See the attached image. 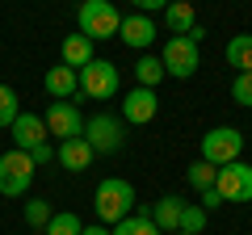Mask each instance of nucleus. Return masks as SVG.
I'll list each match as a JSON object with an SVG mask.
<instances>
[{
    "instance_id": "1",
    "label": "nucleus",
    "mask_w": 252,
    "mask_h": 235,
    "mask_svg": "<svg viewBox=\"0 0 252 235\" xmlns=\"http://www.w3.org/2000/svg\"><path fill=\"white\" fill-rule=\"evenodd\" d=\"M135 185L122 181V176H105V181L97 185V193H93V206H97V218L105 227L122 223L126 214H135Z\"/></svg>"
},
{
    "instance_id": "2",
    "label": "nucleus",
    "mask_w": 252,
    "mask_h": 235,
    "mask_svg": "<svg viewBox=\"0 0 252 235\" xmlns=\"http://www.w3.org/2000/svg\"><path fill=\"white\" fill-rule=\"evenodd\" d=\"M76 26L89 42H105V38H118V26H122V13H118L114 0H84L76 9Z\"/></svg>"
},
{
    "instance_id": "3",
    "label": "nucleus",
    "mask_w": 252,
    "mask_h": 235,
    "mask_svg": "<svg viewBox=\"0 0 252 235\" xmlns=\"http://www.w3.org/2000/svg\"><path fill=\"white\" fill-rule=\"evenodd\" d=\"M198 46L202 42H193L189 34H172L168 42H164V51H160L164 76H172V80H189V76H198V67H202Z\"/></svg>"
},
{
    "instance_id": "4",
    "label": "nucleus",
    "mask_w": 252,
    "mask_h": 235,
    "mask_svg": "<svg viewBox=\"0 0 252 235\" xmlns=\"http://www.w3.org/2000/svg\"><path fill=\"white\" fill-rule=\"evenodd\" d=\"M30 185H34V160H30V151L9 147L0 155V193L4 198H26Z\"/></svg>"
},
{
    "instance_id": "5",
    "label": "nucleus",
    "mask_w": 252,
    "mask_h": 235,
    "mask_svg": "<svg viewBox=\"0 0 252 235\" xmlns=\"http://www.w3.org/2000/svg\"><path fill=\"white\" fill-rule=\"evenodd\" d=\"M202 160L223 168L231 160H244V130L240 126H215L202 135Z\"/></svg>"
},
{
    "instance_id": "6",
    "label": "nucleus",
    "mask_w": 252,
    "mask_h": 235,
    "mask_svg": "<svg viewBox=\"0 0 252 235\" xmlns=\"http://www.w3.org/2000/svg\"><path fill=\"white\" fill-rule=\"evenodd\" d=\"M84 143L93 147V155H114V151H122V143H126V122H122V118H114V114L89 118V122H84Z\"/></svg>"
},
{
    "instance_id": "7",
    "label": "nucleus",
    "mask_w": 252,
    "mask_h": 235,
    "mask_svg": "<svg viewBox=\"0 0 252 235\" xmlns=\"http://www.w3.org/2000/svg\"><path fill=\"white\" fill-rule=\"evenodd\" d=\"M76 76H80V97H93V101H109L122 88V76H118V67L109 59H93Z\"/></svg>"
},
{
    "instance_id": "8",
    "label": "nucleus",
    "mask_w": 252,
    "mask_h": 235,
    "mask_svg": "<svg viewBox=\"0 0 252 235\" xmlns=\"http://www.w3.org/2000/svg\"><path fill=\"white\" fill-rule=\"evenodd\" d=\"M215 189L223 202H252V164L231 160L223 168H215Z\"/></svg>"
},
{
    "instance_id": "9",
    "label": "nucleus",
    "mask_w": 252,
    "mask_h": 235,
    "mask_svg": "<svg viewBox=\"0 0 252 235\" xmlns=\"http://www.w3.org/2000/svg\"><path fill=\"white\" fill-rule=\"evenodd\" d=\"M46 135H55L63 143V139H80L84 135V118H80V109L72 105V101H51L46 105Z\"/></svg>"
},
{
    "instance_id": "10",
    "label": "nucleus",
    "mask_w": 252,
    "mask_h": 235,
    "mask_svg": "<svg viewBox=\"0 0 252 235\" xmlns=\"http://www.w3.org/2000/svg\"><path fill=\"white\" fill-rule=\"evenodd\" d=\"M156 114H160V97H156V88H130L122 97V122H130V126H147Z\"/></svg>"
},
{
    "instance_id": "11",
    "label": "nucleus",
    "mask_w": 252,
    "mask_h": 235,
    "mask_svg": "<svg viewBox=\"0 0 252 235\" xmlns=\"http://www.w3.org/2000/svg\"><path fill=\"white\" fill-rule=\"evenodd\" d=\"M118 38H122L130 51L143 55L147 46L156 42V21L147 17V13H130V17H122V26H118Z\"/></svg>"
},
{
    "instance_id": "12",
    "label": "nucleus",
    "mask_w": 252,
    "mask_h": 235,
    "mask_svg": "<svg viewBox=\"0 0 252 235\" xmlns=\"http://www.w3.org/2000/svg\"><path fill=\"white\" fill-rule=\"evenodd\" d=\"M9 135H13V147H17V151H34V147L46 143V122L38 114H17L13 126H9Z\"/></svg>"
},
{
    "instance_id": "13",
    "label": "nucleus",
    "mask_w": 252,
    "mask_h": 235,
    "mask_svg": "<svg viewBox=\"0 0 252 235\" xmlns=\"http://www.w3.org/2000/svg\"><path fill=\"white\" fill-rule=\"evenodd\" d=\"M42 88L51 92L55 101H76V97H80V76H76V67H67V63H55V67H46V76H42Z\"/></svg>"
},
{
    "instance_id": "14",
    "label": "nucleus",
    "mask_w": 252,
    "mask_h": 235,
    "mask_svg": "<svg viewBox=\"0 0 252 235\" xmlns=\"http://www.w3.org/2000/svg\"><path fill=\"white\" fill-rule=\"evenodd\" d=\"M55 160H59L67 172H84L97 155H93V147L84 143V135H80V139H63V143L55 147Z\"/></svg>"
},
{
    "instance_id": "15",
    "label": "nucleus",
    "mask_w": 252,
    "mask_h": 235,
    "mask_svg": "<svg viewBox=\"0 0 252 235\" xmlns=\"http://www.w3.org/2000/svg\"><path fill=\"white\" fill-rule=\"evenodd\" d=\"M181 206H185V202H181L177 193H168V198L152 202V223L160 227V235H172V231L181 227Z\"/></svg>"
},
{
    "instance_id": "16",
    "label": "nucleus",
    "mask_w": 252,
    "mask_h": 235,
    "mask_svg": "<svg viewBox=\"0 0 252 235\" xmlns=\"http://www.w3.org/2000/svg\"><path fill=\"white\" fill-rule=\"evenodd\" d=\"M164 26H168L172 34H189V29L198 26V9H193L189 0H168V4H164Z\"/></svg>"
},
{
    "instance_id": "17",
    "label": "nucleus",
    "mask_w": 252,
    "mask_h": 235,
    "mask_svg": "<svg viewBox=\"0 0 252 235\" xmlns=\"http://www.w3.org/2000/svg\"><path fill=\"white\" fill-rule=\"evenodd\" d=\"M109 235H160V227L152 223V206H139L135 214H126L122 223L109 227Z\"/></svg>"
},
{
    "instance_id": "18",
    "label": "nucleus",
    "mask_w": 252,
    "mask_h": 235,
    "mask_svg": "<svg viewBox=\"0 0 252 235\" xmlns=\"http://www.w3.org/2000/svg\"><path fill=\"white\" fill-rule=\"evenodd\" d=\"M59 55H63V63L76 67V72H80L84 63L97 59V55H93V42H89L84 34H67V38H63V46H59Z\"/></svg>"
},
{
    "instance_id": "19",
    "label": "nucleus",
    "mask_w": 252,
    "mask_h": 235,
    "mask_svg": "<svg viewBox=\"0 0 252 235\" xmlns=\"http://www.w3.org/2000/svg\"><path fill=\"white\" fill-rule=\"evenodd\" d=\"M223 55H227V63H231L235 72H252V34H235Z\"/></svg>"
},
{
    "instance_id": "20",
    "label": "nucleus",
    "mask_w": 252,
    "mask_h": 235,
    "mask_svg": "<svg viewBox=\"0 0 252 235\" xmlns=\"http://www.w3.org/2000/svg\"><path fill=\"white\" fill-rule=\"evenodd\" d=\"M135 80L139 88H156V84L164 80V63H160V55H139V63H135Z\"/></svg>"
},
{
    "instance_id": "21",
    "label": "nucleus",
    "mask_w": 252,
    "mask_h": 235,
    "mask_svg": "<svg viewBox=\"0 0 252 235\" xmlns=\"http://www.w3.org/2000/svg\"><path fill=\"white\" fill-rule=\"evenodd\" d=\"M42 231H46V235H80L84 223H80V214H76V210H55L51 223H46Z\"/></svg>"
},
{
    "instance_id": "22",
    "label": "nucleus",
    "mask_w": 252,
    "mask_h": 235,
    "mask_svg": "<svg viewBox=\"0 0 252 235\" xmlns=\"http://www.w3.org/2000/svg\"><path fill=\"white\" fill-rule=\"evenodd\" d=\"M185 176H189V185L198 193H206V189H215V164H206V160H193L185 168Z\"/></svg>"
},
{
    "instance_id": "23",
    "label": "nucleus",
    "mask_w": 252,
    "mask_h": 235,
    "mask_svg": "<svg viewBox=\"0 0 252 235\" xmlns=\"http://www.w3.org/2000/svg\"><path fill=\"white\" fill-rule=\"evenodd\" d=\"M21 114V97L17 88H9V84H0V126H13V118Z\"/></svg>"
},
{
    "instance_id": "24",
    "label": "nucleus",
    "mask_w": 252,
    "mask_h": 235,
    "mask_svg": "<svg viewBox=\"0 0 252 235\" xmlns=\"http://www.w3.org/2000/svg\"><path fill=\"white\" fill-rule=\"evenodd\" d=\"M177 231L202 235V231H206V210H202V206H181V227H177Z\"/></svg>"
},
{
    "instance_id": "25",
    "label": "nucleus",
    "mask_w": 252,
    "mask_h": 235,
    "mask_svg": "<svg viewBox=\"0 0 252 235\" xmlns=\"http://www.w3.org/2000/svg\"><path fill=\"white\" fill-rule=\"evenodd\" d=\"M231 101L252 109V72H235V80H231Z\"/></svg>"
},
{
    "instance_id": "26",
    "label": "nucleus",
    "mask_w": 252,
    "mask_h": 235,
    "mask_svg": "<svg viewBox=\"0 0 252 235\" xmlns=\"http://www.w3.org/2000/svg\"><path fill=\"white\" fill-rule=\"evenodd\" d=\"M51 214H55L51 202H42V198L26 202V223H30V227H46V223H51Z\"/></svg>"
},
{
    "instance_id": "27",
    "label": "nucleus",
    "mask_w": 252,
    "mask_h": 235,
    "mask_svg": "<svg viewBox=\"0 0 252 235\" xmlns=\"http://www.w3.org/2000/svg\"><path fill=\"white\" fill-rule=\"evenodd\" d=\"M30 160H34V168H46V164L55 160V147H51V143H42V147H34V151H30Z\"/></svg>"
},
{
    "instance_id": "28",
    "label": "nucleus",
    "mask_w": 252,
    "mask_h": 235,
    "mask_svg": "<svg viewBox=\"0 0 252 235\" xmlns=\"http://www.w3.org/2000/svg\"><path fill=\"white\" fill-rule=\"evenodd\" d=\"M198 206L206 210V214H210V210H219V206H223V198H219V189H206V193H202V202H198Z\"/></svg>"
},
{
    "instance_id": "29",
    "label": "nucleus",
    "mask_w": 252,
    "mask_h": 235,
    "mask_svg": "<svg viewBox=\"0 0 252 235\" xmlns=\"http://www.w3.org/2000/svg\"><path fill=\"white\" fill-rule=\"evenodd\" d=\"M130 4H135L139 13H156V9H164L168 0H130Z\"/></svg>"
},
{
    "instance_id": "30",
    "label": "nucleus",
    "mask_w": 252,
    "mask_h": 235,
    "mask_svg": "<svg viewBox=\"0 0 252 235\" xmlns=\"http://www.w3.org/2000/svg\"><path fill=\"white\" fill-rule=\"evenodd\" d=\"M80 235H109V227H105V223H93V227H84Z\"/></svg>"
},
{
    "instance_id": "31",
    "label": "nucleus",
    "mask_w": 252,
    "mask_h": 235,
    "mask_svg": "<svg viewBox=\"0 0 252 235\" xmlns=\"http://www.w3.org/2000/svg\"><path fill=\"white\" fill-rule=\"evenodd\" d=\"M172 235H185V231H172Z\"/></svg>"
}]
</instances>
